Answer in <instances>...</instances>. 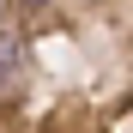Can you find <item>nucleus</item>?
Segmentation results:
<instances>
[{"mask_svg": "<svg viewBox=\"0 0 133 133\" xmlns=\"http://www.w3.org/2000/svg\"><path fill=\"white\" fill-rule=\"evenodd\" d=\"M0 133H133V0H0Z\"/></svg>", "mask_w": 133, "mask_h": 133, "instance_id": "1", "label": "nucleus"}]
</instances>
